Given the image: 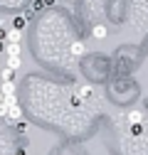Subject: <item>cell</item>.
I'll list each match as a JSON object with an SVG mask.
<instances>
[{"mask_svg":"<svg viewBox=\"0 0 148 155\" xmlns=\"http://www.w3.org/2000/svg\"><path fill=\"white\" fill-rule=\"evenodd\" d=\"M12 76H15V69H10V67L0 69V79H3V81H12Z\"/></svg>","mask_w":148,"mask_h":155,"instance_id":"obj_5","label":"cell"},{"mask_svg":"<svg viewBox=\"0 0 148 155\" xmlns=\"http://www.w3.org/2000/svg\"><path fill=\"white\" fill-rule=\"evenodd\" d=\"M86 52V45L84 42H74L72 45V54H84Z\"/></svg>","mask_w":148,"mask_h":155,"instance_id":"obj_10","label":"cell"},{"mask_svg":"<svg viewBox=\"0 0 148 155\" xmlns=\"http://www.w3.org/2000/svg\"><path fill=\"white\" fill-rule=\"evenodd\" d=\"M126 121H128L131 128H133V126H141V123H143V113H141V111H131V113L126 116Z\"/></svg>","mask_w":148,"mask_h":155,"instance_id":"obj_3","label":"cell"},{"mask_svg":"<svg viewBox=\"0 0 148 155\" xmlns=\"http://www.w3.org/2000/svg\"><path fill=\"white\" fill-rule=\"evenodd\" d=\"M20 40H22V32L20 30H10L8 37H5V42H10V45H20Z\"/></svg>","mask_w":148,"mask_h":155,"instance_id":"obj_4","label":"cell"},{"mask_svg":"<svg viewBox=\"0 0 148 155\" xmlns=\"http://www.w3.org/2000/svg\"><path fill=\"white\" fill-rule=\"evenodd\" d=\"M91 94H94V89H91L89 84H82V86L77 89V96H74V104H82V101L91 99Z\"/></svg>","mask_w":148,"mask_h":155,"instance_id":"obj_1","label":"cell"},{"mask_svg":"<svg viewBox=\"0 0 148 155\" xmlns=\"http://www.w3.org/2000/svg\"><path fill=\"white\" fill-rule=\"evenodd\" d=\"M54 3H57V0H45V8H52Z\"/></svg>","mask_w":148,"mask_h":155,"instance_id":"obj_13","label":"cell"},{"mask_svg":"<svg viewBox=\"0 0 148 155\" xmlns=\"http://www.w3.org/2000/svg\"><path fill=\"white\" fill-rule=\"evenodd\" d=\"M5 52H8L10 57H20V45H10V42H5Z\"/></svg>","mask_w":148,"mask_h":155,"instance_id":"obj_8","label":"cell"},{"mask_svg":"<svg viewBox=\"0 0 148 155\" xmlns=\"http://www.w3.org/2000/svg\"><path fill=\"white\" fill-rule=\"evenodd\" d=\"M91 37L104 40V37H106V27H104V25H94V30H91Z\"/></svg>","mask_w":148,"mask_h":155,"instance_id":"obj_6","label":"cell"},{"mask_svg":"<svg viewBox=\"0 0 148 155\" xmlns=\"http://www.w3.org/2000/svg\"><path fill=\"white\" fill-rule=\"evenodd\" d=\"M5 67H10V69L17 71V69L22 67V59H20V57H8V64H5Z\"/></svg>","mask_w":148,"mask_h":155,"instance_id":"obj_7","label":"cell"},{"mask_svg":"<svg viewBox=\"0 0 148 155\" xmlns=\"http://www.w3.org/2000/svg\"><path fill=\"white\" fill-rule=\"evenodd\" d=\"M0 104H5V94L3 91H0Z\"/></svg>","mask_w":148,"mask_h":155,"instance_id":"obj_15","label":"cell"},{"mask_svg":"<svg viewBox=\"0 0 148 155\" xmlns=\"http://www.w3.org/2000/svg\"><path fill=\"white\" fill-rule=\"evenodd\" d=\"M0 91H3L5 96H12L15 94V84L12 81H3V89H0Z\"/></svg>","mask_w":148,"mask_h":155,"instance_id":"obj_9","label":"cell"},{"mask_svg":"<svg viewBox=\"0 0 148 155\" xmlns=\"http://www.w3.org/2000/svg\"><path fill=\"white\" fill-rule=\"evenodd\" d=\"M42 8H45V0H32V8L30 10L35 12V10H42Z\"/></svg>","mask_w":148,"mask_h":155,"instance_id":"obj_11","label":"cell"},{"mask_svg":"<svg viewBox=\"0 0 148 155\" xmlns=\"http://www.w3.org/2000/svg\"><path fill=\"white\" fill-rule=\"evenodd\" d=\"M25 27H27V15H25V12H22V15H15V17H12V30L25 32Z\"/></svg>","mask_w":148,"mask_h":155,"instance_id":"obj_2","label":"cell"},{"mask_svg":"<svg viewBox=\"0 0 148 155\" xmlns=\"http://www.w3.org/2000/svg\"><path fill=\"white\" fill-rule=\"evenodd\" d=\"M0 52H5V40H0Z\"/></svg>","mask_w":148,"mask_h":155,"instance_id":"obj_14","label":"cell"},{"mask_svg":"<svg viewBox=\"0 0 148 155\" xmlns=\"http://www.w3.org/2000/svg\"><path fill=\"white\" fill-rule=\"evenodd\" d=\"M8 111H10L8 104H0V118H8Z\"/></svg>","mask_w":148,"mask_h":155,"instance_id":"obj_12","label":"cell"},{"mask_svg":"<svg viewBox=\"0 0 148 155\" xmlns=\"http://www.w3.org/2000/svg\"><path fill=\"white\" fill-rule=\"evenodd\" d=\"M0 25H3V17H0Z\"/></svg>","mask_w":148,"mask_h":155,"instance_id":"obj_16","label":"cell"}]
</instances>
